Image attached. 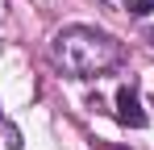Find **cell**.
<instances>
[{"label": "cell", "instance_id": "6da1fadb", "mask_svg": "<svg viewBox=\"0 0 154 150\" xmlns=\"http://www.w3.org/2000/svg\"><path fill=\"white\" fill-rule=\"evenodd\" d=\"M54 58L71 75H100L121 63V46L108 33H96V29H67L54 42Z\"/></svg>", "mask_w": 154, "mask_h": 150}, {"label": "cell", "instance_id": "7a4b0ae2", "mask_svg": "<svg viewBox=\"0 0 154 150\" xmlns=\"http://www.w3.org/2000/svg\"><path fill=\"white\" fill-rule=\"evenodd\" d=\"M117 117H121V121L125 125H133V129H142V125H146V113H142V100H137V92H133V88H117Z\"/></svg>", "mask_w": 154, "mask_h": 150}, {"label": "cell", "instance_id": "3957f363", "mask_svg": "<svg viewBox=\"0 0 154 150\" xmlns=\"http://www.w3.org/2000/svg\"><path fill=\"white\" fill-rule=\"evenodd\" d=\"M129 13L146 17V13H154V0H129Z\"/></svg>", "mask_w": 154, "mask_h": 150}]
</instances>
